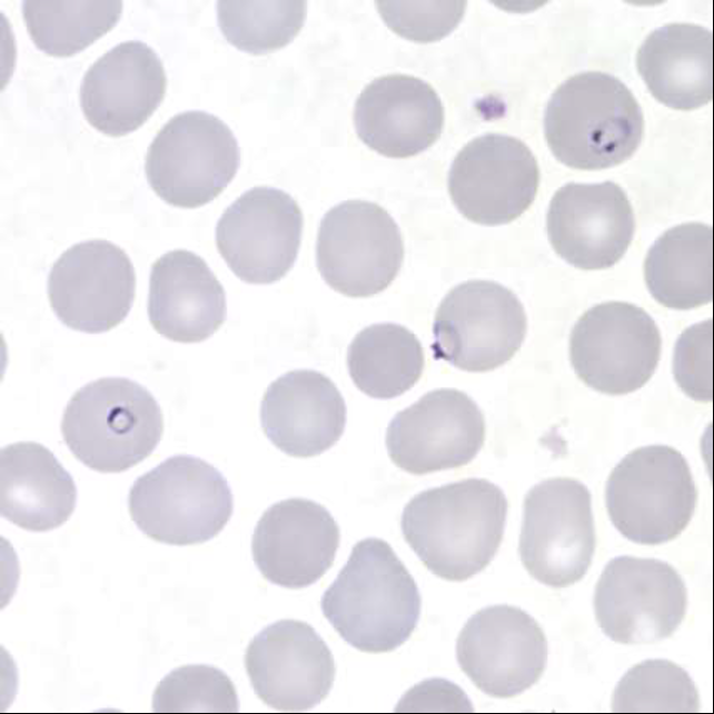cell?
<instances>
[{
	"label": "cell",
	"instance_id": "6da1fadb",
	"mask_svg": "<svg viewBox=\"0 0 714 714\" xmlns=\"http://www.w3.org/2000/svg\"><path fill=\"white\" fill-rule=\"evenodd\" d=\"M507 508L497 485L466 478L414 496L404 507L400 528L428 571L446 581L463 582L496 555Z\"/></svg>",
	"mask_w": 714,
	"mask_h": 714
},
{
	"label": "cell",
	"instance_id": "7a4b0ae2",
	"mask_svg": "<svg viewBox=\"0 0 714 714\" xmlns=\"http://www.w3.org/2000/svg\"><path fill=\"white\" fill-rule=\"evenodd\" d=\"M320 606L348 645L378 654L395 651L410 637L422 599L415 579L390 545L369 537L353 547Z\"/></svg>",
	"mask_w": 714,
	"mask_h": 714
},
{
	"label": "cell",
	"instance_id": "3957f363",
	"mask_svg": "<svg viewBox=\"0 0 714 714\" xmlns=\"http://www.w3.org/2000/svg\"><path fill=\"white\" fill-rule=\"evenodd\" d=\"M644 132L642 109L616 77L584 71L551 96L544 133L554 157L567 167L599 170L617 166L637 150Z\"/></svg>",
	"mask_w": 714,
	"mask_h": 714
},
{
	"label": "cell",
	"instance_id": "277c9868",
	"mask_svg": "<svg viewBox=\"0 0 714 714\" xmlns=\"http://www.w3.org/2000/svg\"><path fill=\"white\" fill-rule=\"evenodd\" d=\"M163 432L159 404L147 388L106 377L78 389L61 419L72 455L100 473H121L150 456Z\"/></svg>",
	"mask_w": 714,
	"mask_h": 714
},
{
	"label": "cell",
	"instance_id": "5b68a950",
	"mask_svg": "<svg viewBox=\"0 0 714 714\" xmlns=\"http://www.w3.org/2000/svg\"><path fill=\"white\" fill-rule=\"evenodd\" d=\"M128 509L149 538L185 546L218 535L232 515L234 498L227 479L211 464L175 455L135 480Z\"/></svg>",
	"mask_w": 714,
	"mask_h": 714
},
{
	"label": "cell",
	"instance_id": "8992f818",
	"mask_svg": "<svg viewBox=\"0 0 714 714\" xmlns=\"http://www.w3.org/2000/svg\"><path fill=\"white\" fill-rule=\"evenodd\" d=\"M696 502L686 458L666 445L627 454L611 472L605 488L612 524L625 538L643 545L676 538L691 522Z\"/></svg>",
	"mask_w": 714,
	"mask_h": 714
},
{
	"label": "cell",
	"instance_id": "52a82bcc",
	"mask_svg": "<svg viewBox=\"0 0 714 714\" xmlns=\"http://www.w3.org/2000/svg\"><path fill=\"white\" fill-rule=\"evenodd\" d=\"M240 150L230 128L199 110L173 116L158 131L146 156V176L152 190L180 208L204 206L234 179Z\"/></svg>",
	"mask_w": 714,
	"mask_h": 714
},
{
	"label": "cell",
	"instance_id": "ba28073f",
	"mask_svg": "<svg viewBox=\"0 0 714 714\" xmlns=\"http://www.w3.org/2000/svg\"><path fill=\"white\" fill-rule=\"evenodd\" d=\"M596 546L592 496L579 480L556 477L525 496L518 552L537 582L562 588L587 573Z\"/></svg>",
	"mask_w": 714,
	"mask_h": 714
},
{
	"label": "cell",
	"instance_id": "9c48e42d",
	"mask_svg": "<svg viewBox=\"0 0 714 714\" xmlns=\"http://www.w3.org/2000/svg\"><path fill=\"white\" fill-rule=\"evenodd\" d=\"M527 318L517 296L492 280H467L440 301L430 346L437 360L472 373L493 370L520 348Z\"/></svg>",
	"mask_w": 714,
	"mask_h": 714
},
{
	"label": "cell",
	"instance_id": "30bf717a",
	"mask_svg": "<svg viewBox=\"0 0 714 714\" xmlns=\"http://www.w3.org/2000/svg\"><path fill=\"white\" fill-rule=\"evenodd\" d=\"M404 259L399 227L379 205L346 200L321 218L316 265L326 284L348 297H369L385 290Z\"/></svg>",
	"mask_w": 714,
	"mask_h": 714
},
{
	"label": "cell",
	"instance_id": "8fae6325",
	"mask_svg": "<svg viewBox=\"0 0 714 714\" xmlns=\"http://www.w3.org/2000/svg\"><path fill=\"white\" fill-rule=\"evenodd\" d=\"M662 350L654 319L641 307L607 301L586 310L569 337V359L591 388L608 395L639 389L653 376Z\"/></svg>",
	"mask_w": 714,
	"mask_h": 714
},
{
	"label": "cell",
	"instance_id": "7c38bea8",
	"mask_svg": "<svg viewBox=\"0 0 714 714\" xmlns=\"http://www.w3.org/2000/svg\"><path fill=\"white\" fill-rule=\"evenodd\" d=\"M686 609L687 591L682 576L655 558H612L595 587L598 626L619 644H648L670 637Z\"/></svg>",
	"mask_w": 714,
	"mask_h": 714
},
{
	"label": "cell",
	"instance_id": "4fadbf2b",
	"mask_svg": "<svg viewBox=\"0 0 714 714\" xmlns=\"http://www.w3.org/2000/svg\"><path fill=\"white\" fill-rule=\"evenodd\" d=\"M538 185L539 168L530 149L503 133L469 141L454 158L447 178L457 210L484 226L518 218L533 204Z\"/></svg>",
	"mask_w": 714,
	"mask_h": 714
},
{
	"label": "cell",
	"instance_id": "5bb4252c",
	"mask_svg": "<svg viewBox=\"0 0 714 714\" xmlns=\"http://www.w3.org/2000/svg\"><path fill=\"white\" fill-rule=\"evenodd\" d=\"M548 646L538 623L525 611L494 605L475 613L456 643L460 670L484 694L515 697L535 685L547 664Z\"/></svg>",
	"mask_w": 714,
	"mask_h": 714
},
{
	"label": "cell",
	"instance_id": "9a60e30c",
	"mask_svg": "<svg viewBox=\"0 0 714 714\" xmlns=\"http://www.w3.org/2000/svg\"><path fill=\"white\" fill-rule=\"evenodd\" d=\"M304 218L287 192L254 187L236 199L216 226V246L230 270L248 284H272L294 266Z\"/></svg>",
	"mask_w": 714,
	"mask_h": 714
},
{
	"label": "cell",
	"instance_id": "2e32d148",
	"mask_svg": "<svg viewBox=\"0 0 714 714\" xmlns=\"http://www.w3.org/2000/svg\"><path fill=\"white\" fill-rule=\"evenodd\" d=\"M47 290L52 310L67 327L105 333L119 325L132 307L135 268L115 244L103 239L82 241L53 264Z\"/></svg>",
	"mask_w": 714,
	"mask_h": 714
},
{
	"label": "cell",
	"instance_id": "e0dca14e",
	"mask_svg": "<svg viewBox=\"0 0 714 714\" xmlns=\"http://www.w3.org/2000/svg\"><path fill=\"white\" fill-rule=\"evenodd\" d=\"M485 440L477 404L453 388L428 391L398 411L386 430V447L403 470L424 475L472 462Z\"/></svg>",
	"mask_w": 714,
	"mask_h": 714
},
{
	"label": "cell",
	"instance_id": "ac0fdd59",
	"mask_svg": "<svg viewBox=\"0 0 714 714\" xmlns=\"http://www.w3.org/2000/svg\"><path fill=\"white\" fill-rule=\"evenodd\" d=\"M245 667L255 694L281 712H305L323 702L335 681L333 654L308 624L282 619L249 643Z\"/></svg>",
	"mask_w": 714,
	"mask_h": 714
},
{
	"label": "cell",
	"instance_id": "d6986e66",
	"mask_svg": "<svg viewBox=\"0 0 714 714\" xmlns=\"http://www.w3.org/2000/svg\"><path fill=\"white\" fill-rule=\"evenodd\" d=\"M546 229L555 252L584 270L615 265L626 252L635 218L621 186L569 182L551 199Z\"/></svg>",
	"mask_w": 714,
	"mask_h": 714
},
{
	"label": "cell",
	"instance_id": "ffe728a7",
	"mask_svg": "<svg viewBox=\"0 0 714 714\" xmlns=\"http://www.w3.org/2000/svg\"><path fill=\"white\" fill-rule=\"evenodd\" d=\"M339 527L320 504L305 498L280 500L265 510L251 541L254 562L270 583L308 587L331 567Z\"/></svg>",
	"mask_w": 714,
	"mask_h": 714
},
{
	"label": "cell",
	"instance_id": "44dd1931",
	"mask_svg": "<svg viewBox=\"0 0 714 714\" xmlns=\"http://www.w3.org/2000/svg\"><path fill=\"white\" fill-rule=\"evenodd\" d=\"M167 78L158 54L139 40L123 41L83 76L80 106L100 132L121 137L143 125L161 103Z\"/></svg>",
	"mask_w": 714,
	"mask_h": 714
},
{
	"label": "cell",
	"instance_id": "7402d4cb",
	"mask_svg": "<svg viewBox=\"0 0 714 714\" xmlns=\"http://www.w3.org/2000/svg\"><path fill=\"white\" fill-rule=\"evenodd\" d=\"M354 125L359 139L389 158H407L440 136L444 108L426 81L407 75L376 78L358 96Z\"/></svg>",
	"mask_w": 714,
	"mask_h": 714
},
{
	"label": "cell",
	"instance_id": "603a6c76",
	"mask_svg": "<svg viewBox=\"0 0 714 714\" xmlns=\"http://www.w3.org/2000/svg\"><path fill=\"white\" fill-rule=\"evenodd\" d=\"M346 404L324 374L291 370L272 381L261 400L260 423L267 438L292 457H313L341 437Z\"/></svg>",
	"mask_w": 714,
	"mask_h": 714
},
{
	"label": "cell",
	"instance_id": "cb8c5ba5",
	"mask_svg": "<svg viewBox=\"0 0 714 714\" xmlns=\"http://www.w3.org/2000/svg\"><path fill=\"white\" fill-rule=\"evenodd\" d=\"M147 311L161 336L178 343H199L226 320V294L201 257L176 249L151 266Z\"/></svg>",
	"mask_w": 714,
	"mask_h": 714
},
{
	"label": "cell",
	"instance_id": "d4e9b609",
	"mask_svg": "<svg viewBox=\"0 0 714 714\" xmlns=\"http://www.w3.org/2000/svg\"><path fill=\"white\" fill-rule=\"evenodd\" d=\"M713 32L695 23H668L638 48L636 67L652 96L676 110H693L714 95Z\"/></svg>",
	"mask_w": 714,
	"mask_h": 714
},
{
	"label": "cell",
	"instance_id": "484cf974",
	"mask_svg": "<svg viewBox=\"0 0 714 714\" xmlns=\"http://www.w3.org/2000/svg\"><path fill=\"white\" fill-rule=\"evenodd\" d=\"M2 517L30 532L65 524L77 504L72 476L43 445L21 442L1 449Z\"/></svg>",
	"mask_w": 714,
	"mask_h": 714
},
{
	"label": "cell",
	"instance_id": "4316f807",
	"mask_svg": "<svg viewBox=\"0 0 714 714\" xmlns=\"http://www.w3.org/2000/svg\"><path fill=\"white\" fill-rule=\"evenodd\" d=\"M713 228L686 222L666 230L649 248L645 284L661 305L686 310L708 304L714 296Z\"/></svg>",
	"mask_w": 714,
	"mask_h": 714
},
{
	"label": "cell",
	"instance_id": "83f0119b",
	"mask_svg": "<svg viewBox=\"0 0 714 714\" xmlns=\"http://www.w3.org/2000/svg\"><path fill=\"white\" fill-rule=\"evenodd\" d=\"M424 365L418 338L394 323L364 328L347 350V367L354 384L377 399L395 398L410 389L420 378Z\"/></svg>",
	"mask_w": 714,
	"mask_h": 714
},
{
	"label": "cell",
	"instance_id": "f1b7e54d",
	"mask_svg": "<svg viewBox=\"0 0 714 714\" xmlns=\"http://www.w3.org/2000/svg\"><path fill=\"white\" fill-rule=\"evenodd\" d=\"M121 1H23L22 16L38 49L70 57L99 39L119 21Z\"/></svg>",
	"mask_w": 714,
	"mask_h": 714
},
{
	"label": "cell",
	"instance_id": "f546056e",
	"mask_svg": "<svg viewBox=\"0 0 714 714\" xmlns=\"http://www.w3.org/2000/svg\"><path fill=\"white\" fill-rule=\"evenodd\" d=\"M700 708L698 691L688 673L666 660L633 666L612 697L615 714H697Z\"/></svg>",
	"mask_w": 714,
	"mask_h": 714
},
{
	"label": "cell",
	"instance_id": "4dcf8cb0",
	"mask_svg": "<svg viewBox=\"0 0 714 714\" xmlns=\"http://www.w3.org/2000/svg\"><path fill=\"white\" fill-rule=\"evenodd\" d=\"M305 1H219V28L239 50L262 54L288 44L304 26Z\"/></svg>",
	"mask_w": 714,
	"mask_h": 714
},
{
	"label": "cell",
	"instance_id": "1f68e13d",
	"mask_svg": "<svg viewBox=\"0 0 714 714\" xmlns=\"http://www.w3.org/2000/svg\"><path fill=\"white\" fill-rule=\"evenodd\" d=\"M239 701L235 685L220 670L186 665L163 677L152 696L155 714H236Z\"/></svg>",
	"mask_w": 714,
	"mask_h": 714
},
{
	"label": "cell",
	"instance_id": "d6a6232c",
	"mask_svg": "<svg viewBox=\"0 0 714 714\" xmlns=\"http://www.w3.org/2000/svg\"><path fill=\"white\" fill-rule=\"evenodd\" d=\"M384 22L411 41L433 42L447 36L459 23L466 2H376Z\"/></svg>",
	"mask_w": 714,
	"mask_h": 714
},
{
	"label": "cell",
	"instance_id": "836d02e7",
	"mask_svg": "<svg viewBox=\"0 0 714 714\" xmlns=\"http://www.w3.org/2000/svg\"><path fill=\"white\" fill-rule=\"evenodd\" d=\"M673 375L692 399L713 400V319L694 324L678 337L673 355Z\"/></svg>",
	"mask_w": 714,
	"mask_h": 714
},
{
	"label": "cell",
	"instance_id": "e575fe53",
	"mask_svg": "<svg viewBox=\"0 0 714 714\" xmlns=\"http://www.w3.org/2000/svg\"><path fill=\"white\" fill-rule=\"evenodd\" d=\"M473 712L466 694L456 684L442 678L419 683L404 695L395 708V713Z\"/></svg>",
	"mask_w": 714,
	"mask_h": 714
}]
</instances>
